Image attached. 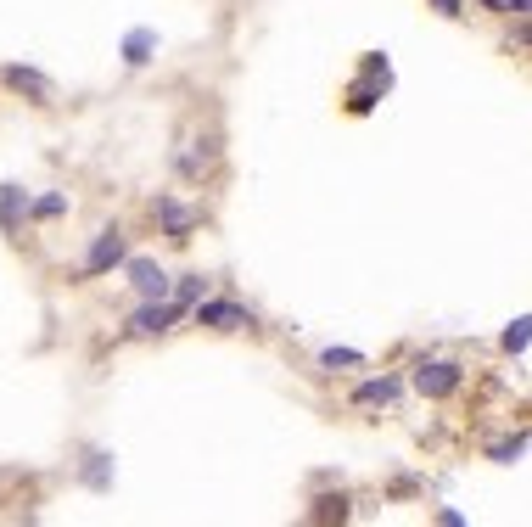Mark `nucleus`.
<instances>
[{
    "label": "nucleus",
    "mask_w": 532,
    "mask_h": 527,
    "mask_svg": "<svg viewBox=\"0 0 532 527\" xmlns=\"http://www.w3.org/2000/svg\"><path fill=\"white\" fill-rule=\"evenodd\" d=\"M460 382H465V371L460 365H448V359H426V365H415V387L426 393V399H448Z\"/></svg>",
    "instance_id": "obj_1"
},
{
    "label": "nucleus",
    "mask_w": 532,
    "mask_h": 527,
    "mask_svg": "<svg viewBox=\"0 0 532 527\" xmlns=\"http://www.w3.org/2000/svg\"><path fill=\"white\" fill-rule=\"evenodd\" d=\"M124 258H129L124 230H101L96 242H90V253H84V275H107V270H118Z\"/></svg>",
    "instance_id": "obj_2"
},
{
    "label": "nucleus",
    "mask_w": 532,
    "mask_h": 527,
    "mask_svg": "<svg viewBox=\"0 0 532 527\" xmlns=\"http://www.w3.org/2000/svg\"><path fill=\"white\" fill-rule=\"evenodd\" d=\"M129 264V286L140 292V303H163L168 298V275H163V264H152V258H124Z\"/></svg>",
    "instance_id": "obj_3"
},
{
    "label": "nucleus",
    "mask_w": 532,
    "mask_h": 527,
    "mask_svg": "<svg viewBox=\"0 0 532 527\" xmlns=\"http://www.w3.org/2000/svg\"><path fill=\"white\" fill-rule=\"evenodd\" d=\"M174 320H185L174 303H140L135 309V320H129V337H163V331H174Z\"/></svg>",
    "instance_id": "obj_4"
},
{
    "label": "nucleus",
    "mask_w": 532,
    "mask_h": 527,
    "mask_svg": "<svg viewBox=\"0 0 532 527\" xmlns=\"http://www.w3.org/2000/svg\"><path fill=\"white\" fill-rule=\"evenodd\" d=\"M191 320L196 326H213V331H241L252 326V314L241 303H191Z\"/></svg>",
    "instance_id": "obj_5"
},
{
    "label": "nucleus",
    "mask_w": 532,
    "mask_h": 527,
    "mask_svg": "<svg viewBox=\"0 0 532 527\" xmlns=\"http://www.w3.org/2000/svg\"><path fill=\"white\" fill-rule=\"evenodd\" d=\"M157 219H163V230L174 236V242H191V230H196V214L185 208V202L174 197H157Z\"/></svg>",
    "instance_id": "obj_6"
},
{
    "label": "nucleus",
    "mask_w": 532,
    "mask_h": 527,
    "mask_svg": "<svg viewBox=\"0 0 532 527\" xmlns=\"http://www.w3.org/2000/svg\"><path fill=\"white\" fill-rule=\"evenodd\" d=\"M6 85L23 90V96H34V101H51V79L34 73V68H6Z\"/></svg>",
    "instance_id": "obj_7"
},
{
    "label": "nucleus",
    "mask_w": 532,
    "mask_h": 527,
    "mask_svg": "<svg viewBox=\"0 0 532 527\" xmlns=\"http://www.w3.org/2000/svg\"><path fill=\"white\" fill-rule=\"evenodd\" d=\"M152 51H157V34L152 29H129V40H124V62H129V68H146Z\"/></svg>",
    "instance_id": "obj_8"
},
{
    "label": "nucleus",
    "mask_w": 532,
    "mask_h": 527,
    "mask_svg": "<svg viewBox=\"0 0 532 527\" xmlns=\"http://www.w3.org/2000/svg\"><path fill=\"white\" fill-rule=\"evenodd\" d=\"M392 399H398V382L392 376H376V382L353 387V404H392Z\"/></svg>",
    "instance_id": "obj_9"
},
{
    "label": "nucleus",
    "mask_w": 532,
    "mask_h": 527,
    "mask_svg": "<svg viewBox=\"0 0 532 527\" xmlns=\"http://www.w3.org/2000/svg\"><path fill=\"white\" fill-rule=\"evenodd\" d=\"M202 275H180V286H168V303H174V309L180 314H191V303H202Z\"/></svg>",
    "instance_id": "obj_10"
},
{
    "label": "nucleus",
    "mask_w": 532,
    "mask_h": 527,
    "mask_svg": "<svg viewBox=\"0 0 532 527\" xmlns=\"http://www.w3.org/2000/svg\"><path fill=\"white\" fill-rule=\"evenodd\" d=\"M521 455H527V432H516V438H504L488 449V460H499V466H516Z\"/></svg>",
    "instance_id": "obj_11"
},
{
    "label": "nucleus",
    "mask_w": 532,
    "mask_h": 527,
    "mask_svg": "<svg viewBox=\"0 0 532 527\" xmlns=\"http://www.w3.org/2000/svg\"><path fill=\"white\" fill-rule=\"evenodd\" d=\"M320 505V527H342L348 522V499L342 494H325V499H314Z\"/></svg>",
    "instance_id": "obj_12"
},
{
    "label": "nucleus",
    "mask_w": 532,
    "mask_h": 527,
    "mask_svg": "<svg viewBox=\"0 0 532 527\" xmlns=\"http://www.w3.org/2000/svg\"><path fill=\"white\" fill-rule=\"evenodd\" d=\"M17 214H23V191H17V186H0V225L17 230Z\"/></svg>",
    "instance_id": "obj_13"
},
{
    "label": "nucleus",
    "mask_w": 532,
    "mask_h": 527,
    "mask_svg": "<svg viewBox=\"0 0 532 527\" xmlns=\"http://www.w3.org/2000/svg\"><path fill=\"white\" fill-rule=\"evenodd\" d=\"M208 157H213V152H196V141H185V152H180V174H185V180L208 174Z\"/></svg>",
    "instance_id": "obj_14"
},
{
    "label": "nucleus",
    "mask_w": 532,
    "mask_h": 527,
    "mask_svg": "<svg viewBox=\"0 0 532 527\" xmlns=\"http://www.w3.org/2000/svg\"><path fill=\"white\" fill-rule=\"evenodd\" d=\"M376 101H381L376 79H364V85H353V90H348V107H353V113H370V107H376Z\"/></svg>",
    "instance_id": "obj_15"
},
{
    "label": "nucleus",
    "mask_w": 532,
    "mask_h": 527,
    "mask_svg": "<svg viewBox=\"0 0 532 527\" xmlns=\"http://www.w3.org/2000/svg\"><path fill=\"white\" fill-rule=\"evenodd\" d=\"M320 365H325V371H336V365H364V354H359V348H325Z\"/></svg>",
    "instance_id": "obj_16"
},
{
    "label": "nucleus",
    "mask_w": 532,
    "mask_h": 527,
    "mask_svg": "<svg viewBox=\"0 0 532 527\" xmlns=\"http://www.w3.org/2000/svg\"><path fill=\"white\" fill-rule=\"evenodd\" d=\"M527 326H532V320H527V314H521L516 326L504 331V354H527Z\"/></svg>",
    "instance_id": "obj_17"
},
{
    "label": "nucleus",
    "mask_w": 532,
    "mask_h": 527,
    "mask_svg": "<svg viewBox=\"0 0 532 527\" xmlns=\"http://www.w3.org/2000/svg\"><path fill=\"white\" fill-rule=\"evenodd\" d=\"M62 208H68V197H40V202H34V214H40V219H56Z\"/></svg>",
    "instance_id": "obj_18"
},
{
    "label": "nucleus",
    "mask_w": 532,
    "mask_h": 527,
    "mask_svg": "<svg viewBox=\"0 0 532 527\" xmlns=\"http://www.w3.org/2000/svg\"><path fill=\"white\" fill-rule=\"evenodd\" d=\"M107 455H90V466H84V477H90V488H107V466H101Z\"/></svg>",
    "instance_id": "obj_19"
},
{
    "label": "nucleus",
    "mask_w": 532,
    "mask_h": 527,
    "mask_svg": "<svg viewBox=\"0 0 532 527\" xmlns=\"http://www.w3.org/2000/svg\"><path fill=\"white\" fill-rule=\"evenodd\" d=\"M432 6H437L443 17H460V0H432Z\"/></svg>",
    "instance_id": "obj_20"
},
{
    "label": "nucleus",
    "mask_w": 532,
    "mask_h": 527,
    "mask_svg": "<svg viewBox=\"0 0 532 527\" xmlns=\"http://www.w3.org/2000/svg\"><path fill=\"white\" fill-rule=\"evenodd\" d=\"M504 12H516V17H527V0H504Z\"/></svg>",
    "instance_id": "obj_21"
},
{
    "label": "nucleus",
    "mask_w": 532,
    "mask_h": 527,
    "mask_svg": "<svg viewBox=\"0 0 532 527\" xmlns=\"http://www.w3.org/2000/svg\"><path fill=\"white\" fill-rule=\"evenodd\" d=\"M443 527H465V516L460 511H443Z\"/></svg>",
    "instance_id": "obj_22"
},
{
    "label": "nucleus",
    "mask_w": 532,
    "mask_h": 527,
    "mask_svg": "<svg viewBox=\"0 0 532 527\" xmlns=\"http://www.w3.org/2000/svg\"><path fill=\"white\" fill-rule=\"evenodd\" d=\"M482 6H488V12H504V0H482Z\"/></svg>",
    "instance_id": "obj_23"
}]
</instances>
